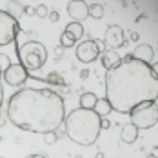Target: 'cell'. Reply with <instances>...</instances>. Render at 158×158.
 <instances>
[{
    "label": "cell",
    "mask_w": 158,
    "mask_h": 158,
    "mask_svg": "<svg viewBox=\"0 0 158 158\" xmlns=\"http://www.w3.org/2000/svg\"><path fill=\"white\" fill-rule=\"evenodd\" d=\"M156 95V67L149 64L126 56L106 73V100L113 111L129 113L142 102H155Z\"/></svg>",
    "instance_id": "obj_1"
},
{
    "label": "cell",
    "mask_w": 158,
    "mask_h": 158,
    "mask_svg": "<svg viewBox=\"0 0 158 158\" xmlns=\"http://www.w3.org/2000/svg\"><path fill=\"white\" fill-rule=\"evenodd\" d=\"M6 116L22 131L46 135L64 124L65 106L64 98L53 89L24 87L9 98Z\"/></svg>",
    "instance_id": "obj_2"
},
{
    "label": "cell",
    "mask_w": 158,
    "mask_h": 158,
    "mask_svg": "<svg viewBox=\"0 0 158 158\" xmlns=\"http://www.w3.org/2000/svg\"><path fill=\"white\" fill-rule=\"evenodd\" d=\"M64 129L69 140L78 145H93L100 136V116L93 109H73L64 118Z\"/></svg>",
    "instance_id": "obj_3"
},
{
    "label": "cell",
    "mask_w": 158,
    "mask_h": 158,
    "mask_svg": "<svg viewBox=\"0 0 158 158\" xmlns=\"http://www.w3.org/2000/svg\"><path fill=\"white\" fill-rule=\"evenodd\" d=\"M16 55L20 65L29 73V71H38L40 67H44V64L48 60V49L42 42L36 40H29L24 44H18L16 48Z\"/></svg>",
    "instance_id": "obj_4"
},
{
    "label": "cell",
    "mask_w": 158,
    "mask_h": 158,
    "mask_svg": "<svg viewBox=\"0 0 158 158\" xmlns=\"http://www.w3.org/2000/svg\"><path fill=\"white\" fill-rule=\"evenodd\" d=\"M131 114V124L136 129H149V127L156 126L158 122V106L155 102H142L138 106H135L129 111Z\"/></svg>",
    "instance_id": "obj_5"
},
{
    "label": "cell",
    "mask_w": 158,
    "mask_h": 158,
    "mask_svg": "<svg viewBox=\"0 0 158 158\" xmlns=\"http://www.w3.org/2000/svg\"><path fill=\"white\" fill-rule=\"evenodd\" d=\"M18 33H20L18 20L9 11L0 9V48L13 44L18 36Z\"/></svg>",
    "instance_id": "obj_6"
},
{
    "label": "cell",
    "mask_w": 158,
    "mask_h": 158,
    "mask_svg": "<svg viewBox=\"0 0 158 158\" xmlns=\"http://www.w3.org/2000/svg\"><path fill=\"white\" fill-rule=\"evenodd\" d=\"M104 51V42L100 40H84L77 46V58L84 64H91L100 58Z\"/></svg>",
    "instance_id": "obj_7"
},
{
    "label": "cell",
    "mask_w": 158,
    "mask_h": 158,
    "mask_svg": "<svg viewBox=\"0 0 158 158\" xmlns=\"http://www.w3.org/2000/svg\"><path fill=\"white\" fill-rule=\"evenodd\" d=\"M29 78V73L20 65V64H11L4 73H2V80H6V84L20 87L26 80Z\"/></svg>",
    "instance_id": "obj_8"
},
{
    "label": "cell",
    "mask_w": 158,
    "mask_h": 158,
    "mask_svg": "<svg viewBox=\"0 0 158 158\" xmlns=\"http://www.w3.org/2000/svg\"><path fill=\"white\" fill-rule=\"evenodd\" d=\"M104 44L109 49L116 51L118 48H122L126 44V31L120 26H109L106 29V35H104Z\"/></svg>",
    "instance_id": "obj_9"
},
{
    "label": "cell",
    "mask_w": 158,
    "mask_h": 158,
    "mask_svg": "<svg viewBox=\"0 0 158 158\" xmlns=\"http://www.w3.org/2000/svg\"><path fill=\"white\" fill-rule=\"evenodd\" d=\"M67 13L73 18V22L82 24L87 18V2H67Z\"/></svg>",
    "instance_id": "obj_10"
},
{
    "label": "cell",
    "mask_w": 158,
    "mask_h": 158,
    "mask_svg": "<svg viewBox=\"0 0 158 158\" xmlns=\"http://www.w3.org/2000/svg\"><path fill=\"white\" fill-rule=\"evenodd\" d=\"M153 56H155V51H153V48L149 44H138L135 48V51H133V55H131V58L143 64H149V65L153 62Z\"/></svg>",
    "instance_id": "obj_11"
},
{
    "label": "cell",
    "mask_w": 158,
    "mask_h": 158,
    "mask_svg": "<svg viewBox=\"0 0 158 158\" xmlns=\"http://www.w3.org/2000/svg\"><path fill=\"white\" fill-rule=\"evenodd\" d=\"M100 60H102V65L109 71L113 67H116L118 64L122 62V58H120V55L116 53V51H113V49H107V51H102V55H100Z\"/></svg>",
    "instance_id": "obj_12"
},
{
    "label": "cell",
    "mask_w": 158,
    "mask_h": 158,
    "mask_svg": "<svg viewBox=\"0 0 158 158\" xmlns=\"http://www.w3.org/2000/svg\"><path fill=\"white\" fill-rule=\"evenodd\" d=\"M120 138H122L126 143L136 142V138H138V129L133 126V124H126V126L122 127V135H120Z\"/></svg>",
    "instance_id": "obj_13"
},
{
    "label": "cell",
    "mask_w": 158,
    "mask_h": 158,
    "mask_svg": "<svg viewBox=\"0 0 158 158\" xmlns=\"http://www.w3.org/2000/svg\"><path fill=\"white\" fill-rule=\"evenodd\" d=\"M64 33H67V35H69L75 42H77V40H80V38H82V35H84V26H82V24H78V22H69V24L65 26Z\"/></svg>",
    "instance_id": "obj_14"
},
{
    "label": "cell",
    "mask_w": 158,
    "mask_h": 158,
    "mask_svg": "<svg viewBox=\"0 0 158 158\" xmlns=\"http://www.w3.org/2000/svg\"><path fill=\"white\" fill-rule=\"evenodd\" d=\"M93 111H95L100 118H106L113 109H111L109 102H107L106 98H98V100H96V104H95V107H93Z\"/></svg>",
    "instance_id": "obj_15"
},
{
    "label": "cell",
    "mask_w": 158,
    "mask_h": 158,
    "mask_svg": "<svg viewBox=\"0 0 158 158\" xmlns=\"http://www.w3.org/2000/svg\"><path fill=\"white\" fill-rule=\"evenodd\" d=\"M96 95L95 93H91V91H87V93H84V95L80 96V107L82 109H93L96 104Z\"/></svg>",
    "instance_id": "obj_16"
},
{
    "label": "cell",
    "mask_w": 158,
    "mask_h": 158,
    "mask_svg": "<svg viewBox=\"0 0 158 158\" xmlns=\"http://www.w3.org/2000/svg\"><path fill=\"white\" fill-rule=\"evenodd\" d=\"M87 15L91 16V18L100 20L104 16V6L102 4H87Z\"/></svg>",
    "instance_id": "obj_17"
},
{
    "label": "cell",
    "mask_w": 158,
    "mask_h": 158,
    "mask_svg": "<svg viewBox=\"0 0 158 158\" xmlns=\"http://www.w3.org/2000/svg\"><path fill=\"white\" fill-rule=\"evenodd\" d=\"M75 44H77V42H75L67 33H62V35H60V48L67 49V48H73Z\"/></svg>",
    "instance_id": "obj_18"
},
{
    "label": "cell",
    "mask_w": 158,
    "mask_h": 158,
    "mask_svg": "<svg viewBox=\"0 0 158 158\" xmlns=\"http://www.w3.org/2000/svg\"><path fill=\"white\" fill-rule=\"evenodd\" d=\"M35 15L38 16V18H46V16L49 15V9L46 4H40V6H36L35 7Z\"/></svg>",
    "instance_id": "obj_19"
},
{
    "label": "cell",
    "mask_w": 158,
    "mask_h": 158,
    "mask_svg": "<svg viewBox=\"0 0 158 158\" xmlns=\"http://www.w3.org/2000/svg\"><path fill=\"white\" fill-rule=\"evenodd\" d=\"M11 65V60H9V56L6 55V53H0V73H4L7 67Z\"/></svg>",
    "instance_id": "obj_20"
},
{
    "label": "cell",
    "mask_w": 158,
    "mask_h": 158,
    "mask_svg": "<svg viewBox=\"0 0 158 158\" xmlns=\"http://www.w3.org/2000/svg\"><path fill=\"white\" fill-rule=\"evenodd\" d=\"M56 140H58V135H56V131H51V133H46V135H44V142L48 143V145H53Z\"/></svg>",
    "instance_id": "obj_21"
},
{
    "label": "cell",
    "mask_w": 158,
    "mask_h": 158,
    "mask_svg": "<svg viewBox=\"0 0 158 158\" xmlns=\"http://www.w3.org/2000/svg\"><path fill=\"white\" fill-rule=\"evenodd\" d=\"M46 80H48V82H55V84H64V80L60 78V75H58V73H49Z\"/></svg>",
    "instance_id": "obj_22"
},
{
    "label": "cell",
    "mask_w": 158,
    "mask_h": 158,
    "mask_svg": "<svg viewBox=\"0 0 158 158\" xmlns=\"http://www.w3.org/2000/svg\"><path fill=\"white\" fill-rule=\"evenodd\" d=\"M111 124L109 120H106V118H100V129H109Z\"/></svg>",
    "instance_id": "obj_23"
},
{
    "label": "cell",
    "mask_w": 158,
    "mask_h": 158,
    "mask_svg": "<svg viewBox=\"0 0 158 158\" xmlns=\"http://www.w3.org/2000/svg\"><path fill=\"white\" fill-rule=\"evenodd\" d=\"M48 16H49V20H51V22H58V11H51Z\"/></svg>",
    "instance_id": "obj_24"
},
{
    "label": "cell",
    "mask_w": 158,
    "mask_h": 158,
    "mask_svg": "<svg viewBox=\"0 0 158 158\" xmlns=\"http://www.w3.org/2000/svg\"><path fill=\"white\" fill-rule=\"evenodd\" d=\"M2 102H4V87H2V73H0V107H2Z\"/></svg>",
    "instance_id": "obj_25"
},
{
    "label": "cell",
    "mask_w": 158,
    "mask_h": 158,
    "mask_svg": "<svg viewBox=\"0 0 158 158\" xmlns=\"http://www.w3.org/2000/svg\"><path fill=\"white\" fill-rule=\"evenodd\" d=\"M24 13H27V15H35V7H31V6H24Z\"/></svg>",
    "instance_id": "obj_26"
},
{
    "label": "cell",
    "mask_w": 158,
    "mask_h": 158,
    "mask_svg": "<svg viewBox=\"0 0 158 158\" xmlns=\"http://www.w3.org/2000/svg\"><path fill=\"white\" fill-rule=\"evenodd\" d=\"M6 120H7V116H0V127L6 126Z\"/></svg>",
    "instance_id": "obj_27"
},
{
    "label": "cell",
    "mask_w": 158,
    "mask_h": 158,
    "mask_svg": "<svg viewBox=\"0 0 158 158\" xmlns=\"http://www.w3.org/2000/svg\"><path fill=\"white\" fill-rule=\"evenodd\" d=\"M64 55V48H58L56 49V56H62Z\"/></svg>",
    "instance_id": "obj_28"
},
{
    "label": "cell",
    "mask_w": 158,
    "mask_h": 158,
    "mask_svg": "<svg viewBox=\"0 0 158 158\" xmlns=\"http://www.w3.org/2000/svg\"><path fill=\"white\" fill-rule=\"evenodd\" d=\"M27 158H48V156H44V155H29Z\"/></svg>",
    "instance_id": "obj_29"
},
{
    "label": "cell",
    "mask_w": 158,
    "mask_h": 158,
    "mask_svg": "<svg viewBox=\"0 0 158 158\" xmlns=\"http://www.w3.org/2000/svg\"><path fill=\"white\" fill-rule=\"evenodd\" d=\"M147 158H156V155H149Z\"/></svg>",
    "instance_id": "obj_30"
}]
</instances>
